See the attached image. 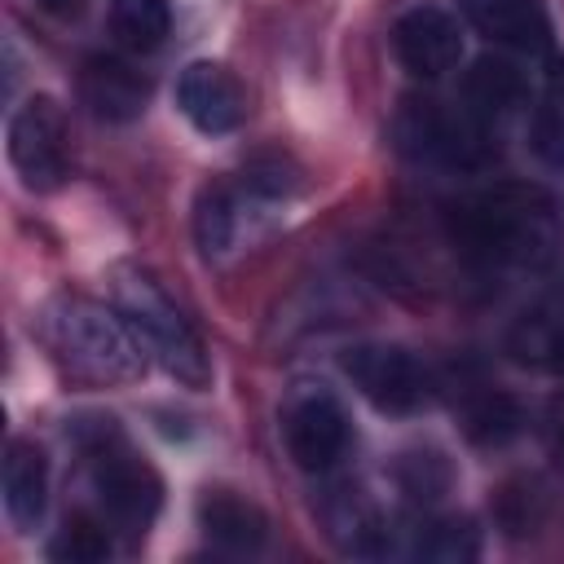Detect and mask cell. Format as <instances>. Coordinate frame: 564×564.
Returning a JSON list of instances; mask_svg holds the SVG:
<instances>
[{
  "label": "cell",
  "mask_w": 564,
  "mask_h": 564,
  "mask_svg": "<svg viewBox=\"0 0 564 564\" xmlns=\"http://www.w3.org/2000/svg\"><path fill=\"white\" fill-rule=\"evenodd\" d=\"M524 97V70L511 57H480L463 75V110H471L480 123L502 119Z\"/></svg>",
  "instance_id": "2e32d148"
},
{
  "label": "cell",
  "mask_w": 564,
  "mask_h": 564,
  "mask_svg": "<svg viewBox=\"0 0 564 564\" xmlns=\"http://www.w3.org/2000/svg\"><path fill=\"white\" fill-rule=\"evenodd\" d=\"M234 229H238V203H234L229 185H203L198 198H194V238H198V247L207 256H220V251H229Z\"/></svg>",
  "instance_id": "44dd1931"
},
{
  "label": "cell",
  "mask_w": 564,
  "mask_h": 564,
  "mask_svg": "<svg viewBox=\"0 0 564 564\" xmlns=\"http://www.w3.org/2000/svg\"><path fill=\"white\" fill-rule=\"evenodd\" d=\"M198 529L207 533L212 546H220L229 555H251L269 538V516L251 498H242L234 489H203V498H198Z\"/></svg>",
  "instance_id": "4fadbf2b"
},
{
  "label": "cell",
  "mask_w": 564,
  "mask_h": 564,
  "mask_svg": "<svg viewBox=\"0 0 564 564\" xmlns=\"http://www.w3.org/2000/svg\"><path fill=\"white\" fill-rule=\"evenodd\" d=\"M397 485L410 502H441L454 485V467L441 449H410L397 458Z\"/></svg>",
  "instance_id": "7402d4cb"
},
{
  "label": "cell",
  "mask_w": 564,
  "mask_h": 564,
  "mask_svg": "<svg viewBox=\"0 0 564 564\" xmlns=\"http://www.w3.org/2000/svg\"><path fill=\"white\" fill-rule=\"evenodd\" d=\"M79 101L106 123H132L150 106V79L115 53H93L79 70Z\"/></svg>",
  "instance_id": "7c38bea8"
},
{
  "label": "cell",
  "mask_w": 564,
  "mask_h": 564,
  "mask_svg": "<svg viewBox=\"0 0 564 564\" xmlns=\"http://www.w3.org/2000/svg\"><path fill=\"white\" fill-rule=\"evenodd\" d=\"M551 445H555V458L564 463V410H560L555 423H551Z\"/></svg>",
  "instance_id": "83f0119b"
},
{
  "label": "cell",
  "mask_w": 564,
  "mask_h": 564,
  "mask_svg": "<svg viewBox=\"0 0 564 564\" xmlns=\"http://www.w3.org/2000/svg\"><path fill=\"white\" fill-rule=\"evenodd\" d=\"M449 229L485 269H546L560 251L555 203L533 185H494L458 198Z\"/></svg>",
  "instance_id": "6da1fadb"
},
{
  "label": "cell",
  "mask_w": 564,
  "mask_h": 564,
  "mask_svg": "<svg viewBox=\"0 0 564 564\" xmlns=\"http://www.w3.org/2000/svg\"><path fill=\"white\" fill-rule=\"evenodd\" d=\"M511 352L520 361L564 370V291L542 300L533 313H524L511 330Z\"/></svg>",
  "instance_id": "e0dca14e"
},
{
  "label": "cell",
  "mask_w": 564,
  "mask_h": 564,
  "mask_svg": "<svg viewBox=\"0 0 564 564\" xmlns=\"http://www.w3.org/2000/svg\"><path fill=\"white\" fill-rule=\"evenodd\" d=\"M40 339L66 379L115 388L145 375V344L115 304L88 295H57L40 317Z\"/></svg>",
  "instance_id": "7a4b0ae2"
},
{
  "label": "cell",
  "mask_w": 564,
  "mask_h": 564,
  "mask_svg": "<svg viewBox=\"0 0 564 564\" xmlns=\"http://www.w3.org/2000/svg\"><path fill=\"white\" fill-rule=\"evenodd\" d=\"M115 308L128 317V326L141 335L145 352L185 388H207L212 379V361L207 348L198 339V330L189 326V317L176 308V300L145 273V269H115Z\"/></svg>",
  "instance_id": "3957f363"
},
{
  "label": "cell",
  "mask_w": 564,
  "mask_h": 564,
  "mask_svg": "<svg viewBox=\"0 0 564 564\" xmlns=\"http://www.w3.org/2000/svg\"><path fill=\"white\" fill-rule=\"evenodd\" d=\"M110 520H93V516H70L57 538L48 542V560L57 564H101L110 555Z\"/></svg>",
  "instance_id": "cb8c5ba5"
},
{
  "label": "cell",
  "mask_w": 564,
  "mask_h": 564,
  "mask_svg": "<svg viewBox=\"0 0 564 564\" xmlns=\"http://www.w3.org/2000/svg\"><path fill=\"white\" fill-rule=\"evenodd\" d=\"M529 145L546 167L564 172V79H551L529 115Z\"/></svg>",
  "instance_id": "603a6c76"
},
{
  "label": "cell",
  "mask_w": 564,
  "mask_h": 564,
  "mask_svg": "<svg viewBox=\"0 0 564 564\" xmlns=\"http://www.w3.org/2000/svg\"><path fill=\"white\" fill-rule=\"evenodd\" d=\"M172 31V4L167 0H110V35L132 48L150 53Z\"/></svg>",
  "instance_id": "ac0fdd59"
},
{
  "label": "cell",
  "mask_w": 564,
  "mask_h": 564,
  "mask_svg": "<svg viewBox=\"0 0 564 564\" xmlns=\"http://www.w3.org/2000/svg\"><path fill=\"white\" fill-rule=\"evenodd\" d=\"M176 106L181 115L207 132V137H220V132H234L247 115V93L238 84V75L220 62H189L176 79Z\"/></svg>",
  "instance_id": "30bf717a"
},
{
  "label": "cell",
  "mask_w": 564,
  "mask_h": 564,
  "mask_svg": "<svg viewBox=\"0 0 564 564\" xmlns=\"http://www.w3.org/2000/svg\"><path fill=\"white\" fill-rule=\"evenodd\" d=\"M9 163L26 189H57L70 172L66 115L53 97H26L9 119Z\"/></svg>",
  "instance_id": "52a82bcc"
},
{
  "label": "cell",
  "mask_w": 564,
  "mask_h": 564,
  "mask_svg": "<svg viewBox=\"0 0 564 564\" xmlns=\"http://www.w3.org/2000/svg\"><path fill=\"white\" fill-rule=\"evenodd\" d=\"M542 516H546V494H542V485L533 476H516V480H507L498 489V524H502V533L524 538V533H533L542 524Z\"/></svg>",
  "instance_id": "d4e9b609"
},
{
  "label": "cell",
  "mask_w": 564,
  "mask_h": 564,
  "mask_svg": "<svg viewBox=\"0 0 564 564\" xmlns=\"http://www.w3.org/2000/svg\"><path fill=\"white\" fill-rule=\"evenodd\" d=\"M463 427H467V436H471L476 445H507L511 436H520L524 410H520L516 397H507V392H480L476 401H467Z\"/></svg>",
  "instance_id": "ffe728a7"
},
{
  "label": "cell",
  "mask_w": 564,
  "mask_h": 564,
  "mask_svg": "<svg viewBox=\"0 0 564 564\" xmlns=\"http://www.w3.org/2000/svg\"><path fill=\"white\" fill-rule=\"evenodd\" d=\"M44 13H53V18H79L84 9H88V0H35Z\"/></svg>",
  "instance_id": "4316f807"
},
{
  "label": "cell",
  "mask_w": 564,
  "mask_h": 564,
  "mask_svg": "<svg viewBox=\"0 0 564 564\" xmlns=\"http://www.w3.org/2000/svg\"><path fill=\"white\" fill-rule=\"evenodd\" d=\"M93 458V494L101 516L123 533H145L163 507V480L159 471L128 449V441L115 427H97L88 441Z\"/></svg>",
  "instance_id": "277c9868"
},
{
  "label": "cell",
  "mask_w": 564,
  "mask_h": 564,
  "mask_svg": "<svg viewBox=\"0 0 564 564\" xmlns=\"http://www.w3.org/2000/svg\"><path fill=\"white\" fill-rule=\"evenodd\" d=\"M242 176H247V189H256V194H264V198H278V194L291 189V172H286L282 159H256Z\"/></svg>",
  "instance_id": "484cf974"
},
{
  "label": "cell",
  "mask_w": 564,
  "mask_h": 564,
  "mask_svg": "<svg viewBox=\"0 0 564 564\" xmlns=\"http://www.w3.org/2000/svg\"><path fill=\"white\" fill-rule=\"evenodd\" d=\"M397 141L405 154L445 163V167H480L489 159V123L471 110H445L441 101H405L397 115Z\"/></svg>",
  "instance_id": "8992f818"
},
{
  "label": "cell",
  "mask_w": 564,
  "mask_h": 564,
  "mask_svg": "<svg viewBox=\"0 0 564 564\" xmlns=\"http://www.w3.org/2000/svg\"><path fill=\"white\" fill-rule=\"evenodd\" d=\"M0 489H4V511L18 524V533H31L48 507V458L35 441H9Z\"/></svg>",
  "instance_id": "5bb4252c"
},
{
  "label": "cell",
  "mask_w": 564,
  "mask_h": 564,
  "mask_svg": "<svg viewBox=\"0 0 564 564\" xmlns=\"http://www.w3.org/2000/svg\"><path fill=\"white\" fill-rule=\"evenodd\" d=\"M392 53H397V62L414 79H441L463 57L458 22L445 9H436V4H419V9H410V13L397 18V26H392Z\"/></svg>",
  "instance_id": "9c48e42d"
},
{
  "label": "cell",
  "mask_w": 564,
  "mask_h": 564,
  "mask_svg": "<svg viewBox=\"0 0 564 564\" xmlns=\"http://www.w3.org/2000/svg\"><path fill=\"white\" fill-rule=\"evenodd\" d=\"M458 13L476 35L507 53L524 57H546L555 35H551V13L542 0H458Z\"/></svg>",
  "instance_id": "8fae6325"
},
{
  "label": "cell",
  "mask_w": 564,
  "mask_h": 564,
  "mask_svg": "<svg viewBox=\"0 0 564 564\" xmlns=\"http://www.w3.org/2000/svg\"><path fill=\"white\" fill-rule=\"evenodd\" d=\"M278 427H282V445L300 471H330L352 445L348 410L322 383H295L282 401Z\"/></svg>",
  "instance_id": "5b68a950"
},
{
  "label": "cell",
  "mask_w": 564,
  "mask_h": 564,
  "mask_svg": "<svg viewBox=\"0 0 564 564\" xmlns=\"http://www.w3.org/2000/svg\"><path fill=\"white\" fill-rule=\"evenodd\" d=\"M326 524H330V538L348 551V555H383L388 551V516L361 494V489H335L330 502H326Z\"/></svg>",
  "instance_id": "9a60e30c"
},
{
  "label": "cell",
  "mask_w": 564,
  "mask_h": 564,
  "mask_svg": "<svg viewBox=\"0 0 564 564\" xmlns=\"http://www.w3.org/2000/svg\"><path fill=\"white\" fill-rule=\"evenodd\" d=\"M414 555L436 560V564H467L480 555V529L467 516H436L419 529Z\"/></svg>",
  "instance_id": "d6986e66"
},
{
  "label": "cell",
  "mask_w": 564,
  "mask_h": 564,
  "mask_svg": "<svg viewBox=\"0 0 564 564\" xmlns=\"http://www.w3.org/2000/svg\"><path fill=\"white\" fill-rule=\"evenodd\" d=\"M344 375L379 414H414L432 397L427 366L397 344H357L344 352Z\"/></svg>",
  "instance_id": "ba28073f"
}]
</instances>
